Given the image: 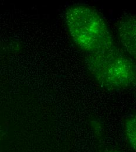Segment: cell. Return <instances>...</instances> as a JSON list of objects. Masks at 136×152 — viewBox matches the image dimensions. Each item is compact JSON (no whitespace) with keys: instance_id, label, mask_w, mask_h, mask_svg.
<instances>
[{"instance_id":"6da1fadb","label":"cell","mask_w":136,"mask_h":152,"mask_svg":"<svg viewBox=\"0 0 136 152\" xmlns=\"http://www.w3.org/2000/svg\"><path fill=\"white\" fill-rule=\"evenodd\" d=\"M65 22L75 43L88 54H95L114 46L104 18L92 7L78 5L66 12Z\"/></svg>"},{"instance_id":"7a4b0ae2","label":"cell","mask_w":136,"mask_h":152,"mask_svg":"<svg viewBox=\"0 0 136 152\" xmlns=\"http://www.w3.org/2000/svg\"><path fill=\"white\" fill-rule=\"evenodd\" d=\"M88 69L97 82L110 90H123L134 86V63L114 46L102 52L89 54Z\"/></svg>"},{"instance_id":"3957f363","label":"cell","mask_w":136,"mask_h":152,"mask_svg":"<svg viewBox=\"0 0 136 152\" xmlns=\"http://www.w3.org/2000/svg\"><path fill=\"white\" fill-rule=\"evenodd\" d=\"M119 38L126 51L136 56V18L130 15L124 18L119 26Z\"/></svg>"},{"instance_id":"277c9868","label":"cell","mask_w":136,"mask_h":152,"mask_svg":"<svg viewBox=\"0 0 136 152\" xmlns=\"http://www.w3.org/2000/svg\"><path fill=\"white\" fill-rule=\"evenodd\" d=\"M125 134L129 146L133 150L136 149V118L130 117L125 122Z\"/></svg>"},{"instance_id":"5b68a950","label":"cell","mask_w":136,"mask_h":152,"mask_svg":"<svg viewBox=\"0 0 136 152\" xmlns=\"http://www.w3.org/2000/svg\"><path fill=\"white\" fill-rule=\"evenodd\" d=\"M1 134H2V132H1V127H0V137H1Z\"/></svg>"},{"instance_id":"8992f818","label":"cell","mask_w":136,"mask_h":152,"mask_svg":"<svg viewBox=\"0 0 136 152\" xmlns=\"http://www.w3.org/2000/svg\"><path fill=\"white\" fill-rule=\"evenodd\" d=\"M117 152V151H109V152Z\"/></svg>"}]
</instances>
